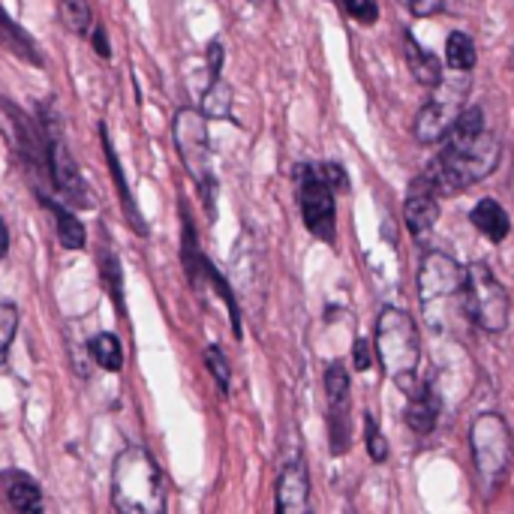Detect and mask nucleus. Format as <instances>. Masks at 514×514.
Instances as JSON below:
<instances>
[{"label":"nucleus","instance_id":"obj_1","mask_svg":"<svg viewBox=\"0 0 514 514\" xmlns=\"http://www.w3.org/2000/svg\"><path fill=\"white\" fill-rule=\"evenodd\" d=\"M499 163V142L484 124L481 106H463L448 133L442 136V154L421 172L439 199L457 196L466 187L487 178Z\"/></svg>","mask_w":514,"mask_h":514},{"label":"nucleus","instance_id":"obj_2","mask_svg":"<svg viewBox=\"0 0 514 514\" xmlns=\"http://www.w3.org/2000/svg\"><path fill=\"white\" fill-rule=\"evenodd\" d=\"M112 505L124 514H160L166 508V478L145 448H127L115 457Z\"/></svg>","mask_w":514,"mask_h":514},{"label":"nucleus","instance_id":"obj_3","mask_svg":"<svg viewBox=\"0 0 514 514\" xmlns=\"http://www.w3.org/2000/svg\"><path fill=\"white\" fill-rule=\"evenodd\" d=\"M376 355L382 370L403 388H415L418 364H421V340L412 316L397 307H385L376 322Z\"/></svg>","mask_w":514,"mask_h":514},{"label":"nucleus","instance_id":"obj_4","mask_svg":"<svg viewBox=\"0 0 514 514\" xmlns=\"http://www.w3.org/2000/svg\"><path fill=\"white\" fill-rule=\"evenodd\" d=\"M418 298L424 322L433 331L451 328L454 313L463 316V268L445 253H427L418 268Z\"/></svg>","mask_w":514,"mask_h":514},{"label":"nucleus","instance_id":"obj_5","mask_svg":"<svg viewBox=\"0 0 514 514\" xmlns=\"http://www.w3.org/2000/svg\"><path fill=\"white\" fill-rule=\"evenodd\" d=\"M469 445H472L478 481L487 493H493L505 481L511 469V454H514V442H511V430L505 418L496 412L478 415L469 427Z\"/></svg>","mask_w":514,"mask_h":514},{"label":"nucleus","instance_id":"obj_6","mask_svg":"<svg viewBox=\"0 0 514 514\" xmlns=\"http://www.w3.org/2000/svg\"><path fill=\"white\" fill-rule=\"evenodd\" d=\"M463 316L475 322L484 331H502L508 325L511 301L508 289L493 277V271L481 262L469 265L463 271V298H460Z\"/></svg>","mask_w":514,"mask_h":514},{"label":"nucleus","instance_id":"obj_7","mask_svg":"<svg viewBox=\"0 0 514 514\" xmlns=\"http://www.w3.org/2000/svg\"><path fill=\"white\" fill-rule=\"evenodd\" d=\"M175 145L181 151V160L190 172V178L196 181L208 214L214 217V193H217V178H214V166H211V142H208V127L205 118L196 109H181L175 118Z\"/></svg>","mask_w":514,"mask_h":514},{"label":"nucleus","instance_id":"obj_8","mask_svg":"<svg viewBox=\"0 0 514 514\" xmlns=\"http://www.w3.org/2000/svg\"><path fill=\"white\" fill-rule=\"evenodd\" d=\"M295 181H298V202H301V217L304 226L313 238L334 244L337 238V205H334V187L325 181L319 172V163H301L295 166Z\"/></svg>","mask_w":514,"mask_h":514},{"label":"nucleus","instance_id":"obj_9","mask_svg":"<svg viewBox=\"0 0 514 514\" xmlns=\"http://www.w3.org/2000/svg\"><path fill=\"white\" fill-rule=\"evenodd\" d=\"M436 88L439 91L427 100V106L418 112V121H415V136L424 145L442 142V136L454 124V118L463 112V100L469 91V85L460 79H439Z\"/></svg>","mask_w":514,"mask_h":514},{"label":"nucleus","instance_id":"obj_10","mask_svg":"<svg viewBox=\"0 0 514 514\" xmlns=\"http://www.w3.org/2000/svg\"><path fill=\"white\" fill-rule=\"evenodd\" d=\"M43 130H46V136H49V172H52V178H55V187H58V190L64 193V199H70L73 205L91 208V205H94V196H91V190H88V184H85V178H82V172H79V166H76V160H73L67 142L61 139V124H58L55 118H52V121L43 118Z\"/></svg>","mask_w":514,"mask_h":514},{"label":"nucleus","instance_id":"obj_11","mask_svg":"<svg viewBox=\"0 0 514 514\" xmlns=\"http://www.w3.org/2000/svg\"><path fill=\"white\" fill-rule=\"evenodd\" d=\"M325 391H328V433L331 451L343 454L349 448V373L343 361H334L325 370Z\"/></svg>","mask_w":514,"mask_h":514},{"label":"nucleus","instance_id":"obj_12","mask_svg":"<svg viewBox=\"0 0 514 514\" xmlns=\"http://www.w3.org/2000/svg\"><path fill=\"white\" fill-rule=\"evenodd\" d=\"M403 220L415 238H424L439 220V193L433 190V184L424 175H418L409 184V193L403 202Z\"/></svg>","mask_w":514,"mask_h":514},{"label":"nucleus","instance_id":"obj_13","mask_svg":"<svg viewBox=\"0 0 514 514\" xmlns=\"http://www.w3.org/2000/svg\"><path fill=\"white\" fill-rule=\"evenodd\" d=\"M310 508V478L304 460H292L277 481V511L280 514H304Z\"/></svg>","mask_w":514,"mask_h":514},{"label":"nucleus","instance_id":"obj_14","mask_svg":"<svg viewBox=\"0 0 514 514\" xmlns=\"http://www.w3.org/2000/svg\"><path fill=\"white\" fill-rule=\"evenodd\" d=\"M436 418H439V394L433 388V382H418L412 391H409V406H406V424L418 433V436H427L433 433L436 427Z\"/></svg>","mask_w":514,"mask_h":514},{"label":"nucleus","instance_id":"obj_15","mask_svg":"<svg viewBox=\"0 0 514 514\" xmlns=\"http://www.w3.org/2000/svg\"><path fill=\"white\" fill-rule=\"evenodd\" d=\"M0 490H4L7 505L16 511H43L40 484L25 472H4L0 475Z\"/></svg>","mask_w":514,"mask_h":514},{"label":"nucleus","instance_id":"obj_16","mask_svg":"<svg viewBox=\"0 0 514 514\" xmlns=\"http://www.w3.org/2000/svg\"><path fill=\"white\" fill-rule=\"evenodd\" d=\"M100 139H103V148H106V160H109V169H112L115 187L121 190V205H124V214H127V220H130L133 232H139V235H148V223H145V217L136 211V199H133V193H130V187H127V178H124L121 160H118V154H115V148H112V142H109V133H106V127H100Z\"/></svg>","mask_w":514,"mask_h":514},{"label":"nucleus","instance_id":"obj_17","mask_svg":"<svg viewBox=\"0 0 514 514\" xmlns=\"http://www.w3.org/2000/svg\"><path fill=\"white\" fill-rule=\"evenodd\" d=\"M469 220H472V226H475L484 238H490V241H496V244L505 241L508 232H511V220H508L505 208H502L496 199H481V202L472 208Z\"/></svg>","mask_w":514,"mask_h":514},{"label":"nucleus","instance_id":"obj_18","mask_svg":"<svg viewBox=\"0 0 514 514\" xmlns=\"http://www.w3.org/2000/svg\"><path fill=\"white\" fill-rule=\"evenodd\" d=\"M40 199H43V208H49L52 217H55L61 244H64L67 250H82V247H85V226L76 220V214H73L70 208H64L61 202H55V199H46V196H40Z\"/></svg>","mask_w":514,"mask_h":514},{"label":"nucleus","instance_id":"obj_19","mask_svg":"<svg viewBox=\"0 0 514 514\" xmlns=\"http://www.w3.org/2000/svg\"><path fill=\"white\" fill-rule=\"evenodd\" d=\"M403 46H406V61H409L412 76H415L421 85L436 88V85H439V79H442V67H439V61H436L427 49H421V46L415 43V37H412V34H406Z\"/></svg>","mask_w":514,"mask_h":514},{"label":"nucleus","instance_id":"obj_20","mask_svg":"<svg viewBox=\"0 0 514 514\" xmlns=\"http://www.w3.org/2000/svg\"><path fill=\"white\" fill-rule=\"evenodd\" d=\"M0 40H4V46H10L22 61L34 64V67H43V61H40V52H37L34 40L25 34V28H19V25L4 13V7H0Z\"/></svg>","mask_w":514,"mask_h":514},{"label":"nucleus","instance_id":"obj_21","mask_svg":"<svg viewBox=\"0 0 514 514\" xmlns=\"http://www.w3.org/2000/svg\"><path fill=\"white\" fill-rule=\"evenodd\" d=\"M445 64L454 70V73H466L475 67V43L469 34L463 31H454L445 43Z\"/></svg>","mask_w":514,"mask_h":514},{"label":"nucleus","instance_id":"obj_22","mask_svg":"<svg viewBox=\"0 0 514 514\" xmlns=\"http://www.w3.org/2000/svg\"><path fill=\"white\" fill-rule=\"evenodd\" d=\"M91 352H94L97 364L109 373H118L124 367V349H121V340L115 334H97L91 340Z\"/></svg>","mask_w":514,"mask_h":514},{"label":"nucleus","instance_id":"obj_23","mask_svg":"<svg viewBox=\"0 0 514 514\" xmlns=\"http://www.w3.org/2000/svg\"><path fill=\"white\" fill-rule=\"evenodd\" d=\"M202 271H205V277L211 280V286L220 292V298H223V304L229 307V319H232V331H235V337H241L244 331H241V310H238V301H235V295H232V289H229V283L223 280V274L202 256Z\"/></svg>","mask_w":514,"mask_h":514},{"label":"nucleus","instance_id":"obj_24","mask_svg":"<svg viewBox=\"0 0 514 514\" xmlns=\"http://www.w3.org/2000/svg\"><path fill=\"white\" fill-rule=\"evenodd\" d=\"M202 112L208 118H229L232 112V91L223 79H211L208 94L202 97Z\"/></svg>","mask_w":514,"mask_h":514},{"label":"nucleus","instance_id":"obj_25","mask_svg":"<svg viewBox=\"0 0 514 514\" xmlns=\"http://www.w3.org/2000/svg\"><path fill=\"white\" fill-rule=\"evenodd\" d=\"M184 268H187V277L193 286H199V277L205 274L202 271V250L196 247V232H193V223L184 211Z\"/></svg>","mask_w":514,"mask_h":514},{"label":"nucleus","instance_id":"obj_26","mask_svg":"<svg viewBox=\"0 0 514 514\" xmlns=\"http://www.w3.org/2000/svg\"><path fill=\"white\" fill-rule=\"evenodd\" d=\"M100 268H103V280H106V286H109V292H112L115 307L124 313L127 307H124V286H121V262H118L112 253H103V256H100Z\"/></svg>","mask_w":514,"mask_h":514},{"label":"nucleus","instance_id":"obj_27","mask_svg":"<svg viewBox=\"0 0 514 514\" xmlns=\"http://www.w3.org/2000/svg\"><path fill=\"white\" fill-rule=\"evenodd\" d=\"M61 10H64V22L76 34L91 31V4H88V0H61Z\"/></svg>","mask_w":514,"mask_h":514},{"label":"nucleus","instance_id":"obj_28","mask_svg":"<svg viewBox=\"0 0 514 514\" xmlns=\"http://www.w3.org/2000/svg\"><path fill=\"white\" fill-rule=\"evenodd\" d=\"M16 328H19V310L13 304H0V364L7 361Z\"/></svg>","mask_w":514,"mask_h":514},{"label":"nucleus","instance_id":"obj_29","mask_svg":"<svg viewBox=\"0 0 514 514\" xmlns=\"http://www.w3.org/2000/svg\"><path fill=\"white\" fill-rule=\"evenodd\" d=\"M205 364H208V370H211V376L217 379V385H220V391L223 394H229V385H232V370H229V361H226V355L220 352V346H208L205 349Z\"/></svg>","mask_w":514,"mask_h":514},{"label":"nucleus","instance_id":"obj_30","mask_svg":"<svg viewBox=\"0 0 514 514\" xmlns=\"http://www.w3.org/2000/svg\"><path fill=\"white\" fill-rule=\"evenodd\" d=\"M364 439H367V454H370V460H376V463H382L385 457H388V442H385V436H382V430H379V421H376V415H364Z\"/></svg>","mask_w":514,"mask_h":514},{"label":"nucleus","instance_id":"obj_31","mask_svg":"<svg viewBox=\"0 0 514 514\" xmlns=\"http://www.w3.org/2000/svg\"><path fill=\"white\" fill-rule=\"evenodd\" d=\"M340 7L346 10V16H352L361 25H373L379 19V7L376 0H340Z\"/></svg>","mask_w":514,"mask_h":514},{"label":"nucleus","instance_id":"obj_32","mask_svg":"<svg viewBox=\"0 0 514 514\" xmlns=\"http://www.w3.org/2000/svg\"><path fill=\"white\" fill-rule=\"evenodd\" d=\"M373 349H376V346H370L367 340H355V346H352L355 370H370V364H373Z\"/></svg>","mask_w":514,"mask_h":514},{"label":"nucleus","instance_id":"obj_33","mask_svg":"<svg viewBox=\"0 0 514 514\" xmlns=\"http://www.w3.org/2000/svg\"><path fill=\"white\" fill-rule=\"evenodd\" d=\"M208 67H211V79H220V70H223V46L220 43L208 46Z\"/></svg>","mask_w":514,"mask_h":514},{"label":"nucleus","instance_id":"obj_34","mask_svg":"<svg viewBox=\"0 0 514 514\" xmlns=\"http://www.w3.org/2000/svg\"><path fill=\"white\" fill-rule=\"evenodd\" d=\"M409 7L415 16H433L436 10H442V0H409Z\"/></svg>","mask_w":514,"mask_h":514},{"label":"nucleus","instance_id":"obj_35","mask_svg":"<svg viewBox=\"0 0 514 514\" xmlns=\"http://www.w3.org/2000/svg\"><path fill=\"white\" fill-rule=\"evenodd\" d=\"M94 46H97L100 58H112V49H109V40H106L103 28H94Z\"/></svg>","mask_w":514,"mask_h":514},{"label":"nucleus","instance_id":"obj_36","mask_svg":"<svg viewBox=\"0 0 514 514\" xmlns=\"http://www.w3.org/2000/svg\"><path fill=\"white\" fill-rule=\"evenodd\" d=\"M10 253V229L4 223V217H0V259H4Z\"/></svg>","mask_w":514,"mask_h":514},{"label":"nucleus","instance_id":"obj_37","mask_svg":"<svg viewBox=\"0 0 514 514\" xmlns=\"http://www.w3.org/2000/svg\"><path fill=\"white\" fill-rule=\"evenodd\" d=\"M253 4H265V0H253Z\"/></svg>","mask_w":514,"mask_h":514}]
</instances>
